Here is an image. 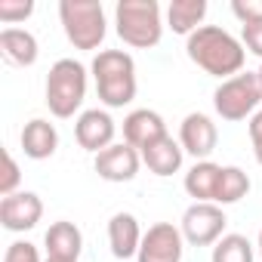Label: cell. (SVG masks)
<instances>
[{"instance_id": "3", "label": "cell", "mask_w": 262, "mask_h": 262, "mask_svg": "<svg viewBox=\"0 0 262 262\" xmlns=\"http://www.w3.org/2000/svg\"><path fill=\"white\" fill-rule=\"evenodd\" d=\"M117 37L133 50H151L164 37V19L158 0H120L114 7Z\"/></svg>"}, {"instance_id": "31", "label": "cell", "mask_w": 262, "mask_h": 262, "mask_svg": "<svg viewBox=\"0 0 262 262\" xmlns=\"http://www.w3.org/2000/svg\"><path fill=\"white\" fill-rule=\"evenodd\" d=\"M47 262H56V259H47Z\"/></svg>"}, {"instance_id": "4", "label": "cell", "mask_w": 262, "mask_h": 262, "mask_svg": "<svg viewBox=\"0 0 262 262\" xmlns=\"http://www.w3.org/2000/svg\"><path fill=\"white\" fill-rule=\"evenodd\" d=\"M59 19L74 50H99L105 40V10L99 0H62Z\"/></svg>"}, {"instance_id": "8", "label": "cell", "mask_w": 262, "mask_h": 262, "mask_svg": "<svg viewBox=\"0 0 262 262\" xmlns=\"http://www.w3.org/2000/svg\"><path fill=\"white\" fill-rule=\"evenodd\" d=\"M182 253H185L182 228L173 222H155L142 237L136 262H182Z\"/></svg>"}, {"instance_id": "21", "label": "cell", "mask_w": 262, "mask_h": 262, "mask_svg": "<svg viewBox=\"0 0 262 262\" xmlns=\"http://www.w3.org/2000/svg\"><path fill=\"white\" fill-rule=\"evenodd\" d=\"M247 194H250V176L241 167H222V176H219V188H216V201L213 204L228 207V204H237Z\"/></svg>"}, {"instance_id": "9", "label": "cell", "mask_w": 262, "mask_h": 262, "mask_svg": "<svg viewBox=\"0 0 262 262\" xmlns=\"http://www.w3.org/2000/svg\"><path fill=\"white\" fill-rule=\"evenodd\" d=\"M216 142H219V129L210 114H204V111L185 114V120L179 126V145L185 155H191L194 161H210V155L216 151Z\"/></svg>"}, {"instance_id": "29", "label": "cell", "mask_w": 262, "mask_h": 262, "mask_svg": "<svg viewBox=\"0 0 262 262\" xmlns=\"http://www.w3.org/2000/svg\"><path fill=\"white\" fill-rule=\"evenodd\" d=\"M256 247H259V256H262V228H259V244Z\"/></svg>"}, {"instance_id": "24", "label": "cell", "mask_w": 262, "mask_h": 262, "mask_svg": "<svg viewBox=\"0 0 262 262\" xmlns=\"http://www.w3.org/2000/svg\"><path fill=\"white\" fill-rule=\"evenodd\" d=\"M19 182H22V173H19V164L10 151H4V176H0V198H10L19 191Z\"/></svg>"}, {"instance_id": "17", "label": "cell", "mask_w": 262, "mask_h": 262, "mask_svg": "<svg viewBox=\"0 0 262 262\" xmlns=\"http://www.w3.org/2000/svg\"><path fill=\"white\" fill-rule=\"evenodd\" d=\"M0 53L10 65H19V68H31L40 56V47H37V37L25 28H4L0 31Z\"/></svg>"}, {"instance_id": "11", "label": "cell", "mask_w": 262, "mask_h": 262, "mask_svg": "<svg viewBox=\"0 0 262 262\" xmlns=\"http://www.w3.org/2000/svg\"><path fill=\"white\" fill-rule=\"evenodd\" d=\"M93 167H96L99 179H105V182H133L142 167V155L126 142H114L96 155Z\"/></svg>"}, {"instance_id": "22", "label": "cell", "mask_w": 262, "mask_h": 262, "mask_svg": "<svg viewBox=\"0 0 262 262\" xmlns=\"http://www.w3.org/2000/svg\"><path fill=\"white\" fill-rule=\"evenodd\" d=\"M210 262H253V244L244 234H225L213 244Z\"/></svg>"}, {"instance_id": "30", "label": "cell", "mask_w": 262, "mask_h": 262, "mask_svg": "<svg viewBox=\"0 0 262 262\" xmlns=\"http://www.w3.org/2000/svg\"><path fill=\"white\" fill-rule=\"evenodd\" d=\"M256 74H259V83H262V65H259V71H256Z\"/></svg>"}, {"instance_id": "12", "label": "cell", "mask_w": 262, "mask_h": 262, "mask_svg": "<svg viewBox=\"0 0 262 262\" xmlns=\"http://www.w3.org/2000/svg\"><path fill=\"white\" fill-rule=\"evenodd\" d=\"M43 219V201L34 191H16L0 201V225L7 231H31Z\"/></svg>"}, {"instance_id": "13", "label": "cell", "mask_w": 262, "mask_h": 262, "mask_svg": "<svg viewBox=\"0 0 262 262\" xmlns=\"http://www.w3.org/2000/svg\"><path fill=\"white\" fill-rule=\"evenodd\" d=\"M164 136H170L167 133V123L151 108H136V111H129L123 117V142L133 145L136 151H145L148 145H155Z\"/></svg>"}, {"instance_id": "6", "label": "cell", "mask_w": 262, "mask_h": 262, "mask_svg": "<svg viewBox=\"0 0 262 262\" xmlns=\"http://www.w3.org/2000/svg\"><path fill=\"white\" fill-rule=\"evenodd\" d=\"M262 105V83L256 71H241L222 80L213 93V108L222 120H247Z\"/></svg>"}, {"instance_id": "10", "label": "cell", "mask_w": 262, "mask_h": 262, "mask_svg": "<svg viewBox=\"0 0 262 262\" xmlns=\"http://www.w3.org/2000/svg\"><path fill=\"white\" fill-rule=\"evenodd\" d=\"M114 133H117V123L102 108H86L74 120V139H77V145L83 151H93V155H99L108 145H114Z\"/></svg>"}, {"instance_id": "26", "label": "cell", "mask_w": 262, "mask_h": 262, "mask_svg": "<svg viewBox=\"0 0 262 262\" xmlns=\"http://www.w3.org/2000/svg\"><path fill=\"white\" fill-rule=\"evenodd\" d=\"M241 43H244L247 53L262 59V19L250 22V25H241Z\"/></svg>"}, {"instance_id": "16", "label": "cell", "mask_w": 262, "mask_h": 262, "mask_svg": "<svg viewBox=\"0 0 262 262\" xmlns=\"http://www.w3.org/2000/svg\"><path fill=\"white\" fill-rule=\"evenodd\" d=\"M19 142H22L25 158H31V161H47V158H53L56 148H59V129H56L47 117H34V120H28V123L22 126Z\"/></svg>"}, {"instance_id": "18", "label": "cell", "mask_w": 262, "mask_h": 262, "mask_svg": "<svg viewBox=\"0 0 262 262\" xmlns=\"http://www.w3.org/2000/svg\"><path fill=\"white\" fill-rule=\"evenodd\" d=\"M139 155H142V164H145L155 176H161V179H167V176L179 173V170H182V158H185L182 145H179L173 136L158 139L155 145H148V148H145V151H139Z\"/></svg>"}, {"instance_id": "20", "label": "cell", "mask_w": 262, "mask_h": 262, "mask_svg": "<svg viewBox=\"0 0 262 262\" xmlns=\"http://www.w3.org/2000/svg\"><path fill=\"white\" fill-rule=\"evenodd\" d=\"M207 16V0H173L167 7V25L176 34H194Z\"/></svg>"}, {"instance_id": "19", "label": "cell", "mask_w": 262, "mask_h": 262, "mask_svg": "<svg viewBox=\"0 0 262 262\" xmlns=\"http://www.w3.org/2000/svg\"><path fill=\"white\" fill-rule=\"evenodd\" d=\"M219 176L222 167L213 161H198L188 173H185V191L188 198H194V204H213L216 201V188H219Z\"/></svg>"}, {"instance_id": "1", "label": "cell", "mask_w": 262, "mask_h": 262, "mask_svg": "<svg viewBox=\"0 0 262 262\" xmlns=\"http://www.w3.org/2000/svg\"><path fill=\"white\" fill-rule=\"evenodd\" d=\"M185 53L201 71H207L213 77H222V80L241 74V68L247 62L244 43L219 25H201L194 34H188Z\"/></svg>"}, {"instance_id": "25", "label": "cell", "mask_w": 262, "mask_h": 262, "mask_svg": "<svg viewBox=\"0 0 262 262\" xmlns=\"http://www.w3.org/2000/svg\"><path fill=\"white\" fill-rule=\"evenodd\" d=\"M4 262H47V259H40V253L31 241H13L4 253Z\"/></svg>"}, {"instance_id": "27", "label": "cell", "mask_w": 262, "mask_h": 262, "mask_svg": "<svg viewBox=\"0 0 262 262\" xmlns=\"http://www.w3.org/2000/svg\"><path fill=\"white\" fill-rule=\"evenodd\" d=\"M231 13L241 19V25L262 19V0H231Z\"/></svg>"}, {"instance_id": "5", "label": "cell", "mask_w": 262, "mask_h": 262, "mask_svg": "<svg viewBox=\"0 0 262 262\" xmlns=\"http://www.w3.org/2000/svg\"><path fill=\"white\" fill-rule=\"evenodd\" d=\"M86 99V68L77 59H59L47 74V105L56 117H74Z\"/></svg>"}, {"instance_id": "2", "label": "cell", "mask_w": 262, "mask_h": 262, "mask_svg": "<svg viewBox=\"0 0 262 262\" xmlns=\"http://www.w3.org/2000/svg\"><path fill=\"white\" fill-rule=\"evenodd\" d=\"M93 80H96V93L99 102H105L108 108H123L136 99V62L123 50H99L93 65Z\"/></svg>"}, {"instance_id": "14", "label": "cell", "mask_w": 262, "mask_h": 262, "mask_svg": "<svg viewBox=\"0 0 262 262\" xmlns=\"http://www.w3.org/2000/svg\"><path fill=\"white\" fill-rule=\"evenodd\" d=\"M145 231L139 228V219L133 213H114L108 219V247L114 259H133L142 247Z\"/></svg>"}, {"instance_id": "15", "label": "cell", "mask_w": 262, "mask_h": 262, "mask_svg": "<svg viewBox=\"0 0 262 262\" xmlns=\"http://www.w3.org/2000/svg\"><path fill=\"white\" fill-rule=\"evenodd\" d=\"M43 250H47V259H56V262H77L80 259V250H83V234L74 222L68 219H59L47 228L43 234Z\"/></svg>"}, {"instance_id": "7", "label": "cell", "mask_w": 262, "mask_h": 262, "mask_svg": "<svg viewBox=\"0 0 262 262\" xmlns=\"http://www.w3.org/2000/svg\"><path fill=\"white\" fill-rule=\"evenodd\" d=\"M225 225H228V219H225V210L219 204H191L179 222L182 237L191 247L216 244L219 237H225Z\"/></svg>"}, {"instance_id": "28", "label": "cell", "mask_w": 262, "mask_h": 262, "mask_svg": "<svg viewBox=\"0 0 262 262\" xmlns=\"http://www.w3.org/2000/svg\"><path fill=\"white\" fill-rule=\"evenodd\" d=\"M247 129H250V145H253V155H256V161L262 164V108L247 120Z\"/></svg>"}, {"instance_id": "23", "label": "cell", "mask_w": 262, "mask_h": 262, "mask_svg": "<svg viewBox=\"0 0 262 262\" xmlns=\"http://www.w3.org/2000/svg\"><path fill=\"white\" fill-rule=\"evenodd\" d=\"M34 13V0H0V22L16 25Z\"/></svg>"}]
</instances>
